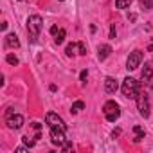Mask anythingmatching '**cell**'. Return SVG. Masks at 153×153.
I'll list each match as a JSON object with an SVG mask.
<instances>
[{
  "label": "cell",
  "instance_id": "obj_1",
  "mask_svg": "<svg viewBox=\"0 0 153 153\" xmlns=\"http://www.w3.org/2000/svg\"><path fill=\"white\" fill-rule=\"evenodd\" d=\"M42 27H43V20H42L40 15H31V16L27 18V33H29L33 43L38 42V34H40Z\"/></svg>",
  "mask_w": 153,
  "mask_h": 153
},
{
  "label": "cell",
  "instance_id": "obj_2",
  "mask_svg": "<svg viewBox=\"0 0 153 153\" xmlns=\"http://www.w3.org/2000/svg\"><path fill=\"white\" fill-rule=\"evenodd\" d=\"M121 90H123V96L128 97V99H135L137 94H139V81H135L133 78H124L123 79V85H121Z\"/></svg>",
  "mask_w": 153,
  "mask_h": 153
},
{
  "label": "cell",
  "instance_id": "obj_3",
  "mask_svg": "<svg viewBox=\"0 0 153 153\" xmlns=\"http://www.w3.org/2000/svg\"><path fill=\"white\" fill-rule=\"evenodd\" d=\"M103 114H105L108 123H115L119 119V115H121V108H119V105L115 101H106L105 106H103Z\"/></svg>",
  "mask_w": 153,
  "mask_h": 153
},
{
  "label": "cell",
  "instance_id": "obj_4",
  "mask_svg": "<svg viewBox=\"0 0 153 153\" xmlns=\"http://www.w3.org/2000/svg\"><path fill=\"white\" fill-rule=\"evenodd\" d=\"M6 124L9 130H20L24 126V117L20 114H13V110L9 108L6 114Z\"/></svg>",
  "mask_w": 153,
  "mask_h": 153
},
{
  "label": "cell",
  "instance_id": "obj_5",
  "mask_svg": "<svg viewBox=\"0 0 153 153\" xmlns=\"http://www.w3.org/2000/svg\"><path fill=\"white\" fill-rule=\"evenodd\" d=\"M45 123H47L51 128H58V130H61V131H67L65 121H63L58 114H54V112H49V114L45 115Z\"/></svg>",
  "mask_w": 153,
  "mask_h": 153
},
{
  "label": "cell",
  "instance_id": "obj_6",
  "mask_svg": "<svg viewBox=\"0 0 153 153\" xmlns=\"http://www.w3.org/2000/svg\"><path fill=\"white\" fill-rule=\"evenodd\" d=\"M142 58H144V54H142V51H133V52H130V56H128V59H126V68L128 70H135V68H139L140 67V63H142Z\"/></svg>",
  "mask_w": 153,
  "mask_h": 153
},
{
  "label": "cell",
  "instance_id": "obj_7",
  "mask_svg": "<svg viewBox=\"0 0 153 153\" xmlns=\"http://www.w3.org/2000/svg\"><path fill=\"white\" fill-rule=\"evenodd\" d=\"M135 101H137L139 114H140L142 117H149V101H148V96H146V94H142V92L139 90V94H137Z\"/></svg>",
  "mask_w": 153,
  "mask_h": 153
},
{
  "label": "cell",
  "instance_id": "obj_8",
  "mask_svg": "<svg viewBox=\"0 0 153 153\" xmlns=\"http://www.w3.org/2000/svg\"><path fill=\"white\" fill-rule=\"evenodd\" d=\"M51 140H52V144H56V146H59V148H63L68 140L65 139V131H61V130H58V128H51Z\"/></svg>",
  "mask_w": 153,
  "mask_h": 153
},
{
  "label": "cell",
  "instance_id": "obj_9",
  "mask_svg": "<svg viewBox=\"0 0 153 153\" xmlns=\"http://www.w3.org/2000/svg\"><path fill=\"white\" fill-rule=\"evenodd\" d=\"M119 90V83L115 78H106L105 79V92L106 94H115Z\"/></svg>",
  "mask_w": 153,
  "mask_h": 153
},
{
  "label": "cell",
  "instance_id": "obj_10",
  "mask_svg": "<svg viewBox=\"0 0 153 153\" xmlns=\"http://www.w3.org/2000/svg\"><path fill=\"white\" fill-rule=\"evenodd\" d=\"M140 78H142L144 83H148V81L153 79V67H151L149 63H144V68H142V72H140Z\"/></svg>",
  "mask_w": 153,
  "mask_h": 153
},
{
  "label": "cell",
  "instance_id": "obj_11",
  "mask_svg": "<svg viewBox=\"0 0 153 153\" xmlns=\"http://www.w3.org/2000/svg\"><path fill=\"white\" fill-rule=\"evenodd\" d=\"M6 45H7L9 49H18V47H20V42H18V36H16L15 33H11V34H7V36H6Z\"/></svg>",
  "mask_w": 153,
  "mask_h": 153
},
{
  "label": "cell",
  "instance_id": "obj_12",
  "mask_svg": "<svg viewBox=\"0 0 153 153\" xmlns=\"http://www.w3.org/2000/svg\"><path fill=\"white\" fill-rule=\"evenodd\" d=\"M110 52H112V47H110V45H99V49H97V56H99L101 61L106 59V58L110 56Z\"/></svg>",
  "mask_w": 153,
  "mask_h": 153
},
{
  "label": "cell",
  "instance_id": "obj_13",
  "mask_svg": "<svg viewBox=\"0 0 153 153\" xmlns=\"http://www.w3.org/2000/svg\"><path fill=\"white\" fill-rule=\"evenodd\" d=\"M65 36H67V31H65V29H59V31L54 34V42H56V45H61V43L65 42Z\"/></svg>",
  "mask_w": 153,
  "mask_h": 153
},
{
  "label": "cell",
  "instance_id": "obj_14",
  "mask_svg": "<svg viewBox=\"0 0 153 153\" xmlns=\"http://www.w3.org/2000/svg\"><path fill=\"white\" fill-rule=\"evenodd\" d=\"M133 133H135V142H140L144 139V128L142 126H133Z\"/></svg>",
  "mask_w": 153,
  "mask_h": 153
},
{
  "label": "cell",
  "instance_id": "obj_15",
  "mask_svg": "<svg viewBox=\"0 0 153 153\" xmlns=\"http://www.w3.org/2000/svg\"><path fill=\"white\" fill-rule=\"evenodd\" d=\"M131 6V0H115V7L117 9H128Z\"/></svg>",
  "mask_w": 153,
  "mask_h": 153
},
{
  "label": "cell",
  "instance_id": "obj_16",
  "mask_svg": "<svg viewBox=\"0 0 153 153\" xmlns=\"http://www.w3.org/2000/svg\"><path fill=\"white\" fill-rule=\"evenodd\" d=\"M76 51H78V43H68V45H67V49H65V54L70 58V56H74V54H76Z\"/></svg>",
  "mask_w": 153,
  "mask_h": 153
},
{
  "label": "cell",
  "instance_id": "obj_17",
  "mask_svg": "<svg viewBox=\"0 0 153 153\" xmlns=\"http://www.w3.org/2000/svg\"><path fill=\"white\" fill-rule=\"evenodd\" d=\"M83 108H85V103H83V101H76V103L72 105L70 112H72V114H78V112H81Z\"/></svg>",
  "mask_w": 153,
  "mask_h": 153
},
{
  "label": "cell",
  "instance_id": "obj_18",
  "mask_svg": "<svg viewBox=\"0 0 153 153\" xmlns=\"http://www.w3.org/2000/svg\"><path fill=\"white\" fill-rule=\"evenodd\" d=\"M139 2H140V7L144 11H151L153 9V0H139Z\"/></svg>",
  "mask_w": 153,
  "mask_h": 153
},
{
  "label": "cell",
  "instance_id": "obj_19",
  "mask_svg": "<svg viewBox=\"0 0 153 153\" xmlns=\"http://www.w3.org/2000/svg\"><path fill=\"white\" fill-rule=\"evenodd\" d=\"M22 140H24V144H25V146H29V148H33V146L36 144V137H34V139H31L29 135H25V137H22Z\"/></svg>",
  "mask_w": 153,
  "mask_h": 153
},
{
  "label": "cell",
  "instance_id": "obj_20",
  "mask_svg": "<svg viewBox=\"0 0 153 153\" xmlns=\"http://www.w3.org/2000/svg\"><path fill=\"white\" fill-rule=\"evenodd\" d=\"M6 61H7L9 65H18V58H16L15 54H7V56H6Z\"/></svg>",
  "mask_w": 153,
  "mask_h": 153
},
{
  "label": "cell",
  "instance_id": "obj_21",
  "mask_svg": "<svg viewBox=\"0 0 153 153\" xmlns=\"http://www.w3.org/2000/svg\"><path fill=\"white\" fill-rule=\"evenodd\" d=\"M78 54H81V56H85L87 54V47H85V43H78Z\"/></svg>",
  "mask_w": 153,
  "mask_h": 153
},
{
  "label": "cell",
  "instance_id": "obj_22",
  "mask_svg": "<svg viewBox=\"0 0 153 153\" xmlns=\"http://www.w3.org/2000/svg\"><path fill=\"white\" fill-rule=\"evenodd\" d=\"M87 78H88V72H87V70H81V74H79L81 83H85V81H87Z\"/></svg>",
  "mask_w": 153,
  "mask_h": 153
},
{
  "label": "cell",
  "instance_id": "obj_23",
  "mask_svg": "<svg viewBox=\"0 0 153 153\" xmlns=\"http://www.w3.org/2000/svg\"><path fill=\"white\" fill-rule=\"evenodd\" d=\"M110 38H115V24L110 25Z\"/></svg>",
  "mask_w": 153,
  "mask_h": 153
},
{
  "label": "cell",
  "instance_id": "obj_24",
  "mask_svg": "<svg viewBox=\"0 0 153 153\" xmlns=\"http://www.w3.org/2000/svg\"><path fill=\"white\" fill-rule=\"evenodd\" d=\"M58 31H59V29H58V27H56V25H52V27H51V33H52V34H56V33H58Z\"/></svg>",
  "mask_w": 153,
  "mask_h": 153
},
{
  "label": "cell",
  "instance_id": "obj_25",
  "mask_svg": "<svg viewBox=\"0 0 153 153\" xmlns=\"http://www.w3.org/2000/svg\"><path fill=\"white\" fill-rule=\"evenodd\" d=\"M25 151V148L24 146H20V148H16V153H24Z\"/></svg>",
  "mask_w": 153,
  "mask_h": 153
},
{
  "label": "cell",
  "instance_id": "obj_26",
  "mask_svg": "<svg viewBox=\"0 0 153 153\" xmlns=\"http://www.w3.org/2000/svg\"><path fill=\"white\" fill-rule=\"evenodd\" d=\"M128 18H130V20H131V22H133V20H135V18H137V15H133V13H131V15H128Z\"/></svg>",
  "mask_w": 153,
  "mask_h": 153
},
{
  "label": "cell",
  "instance_id": "obj_27",
  "mask_svg": "<svg viewBox=\"0 0 153 153\" xmlns=\"http://www.w3.org/2000/svg\"><path fill=\"white\" fill-rule=\"evenodd\" d=\"M59 2H63V0H59Z\"/></svg>",
  "mask_w": 153,
  "mask_h": 153
}]
</instances>
